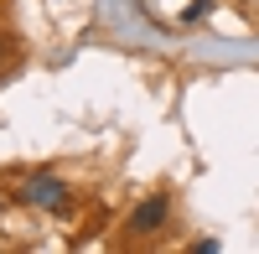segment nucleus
Listing matches in <instances>:
<instances>
[{
  "mask_svg": "<svg viewBox=\"0 0 259 254\" xmlns=\"http://www.w3.org/2000/svg\"><path fill=\"white\" fill-rule=\"evenodd\" d=\"M21 202L47 207V213H68L73 192H68V182H57V177H26V182H21Z\"/></svg>",
  "mask_w": 259,
  "mask_h": 254,
  "instance_id": "obj_1",
  "label": "nucleus"
},
{
  "mask_svg": "<svg viewBox=\"0 0 259 254\" xmlns=\"http://www.w3.org/2000/svg\"><path fill=\"white\" fill-rule=\"evenodd\" d=\"M166 213H171V197L166 192H150L135 213H130V223H124V234H156V228L166 223Z\"/></svg>",
  "mask_w": 259,
  "mask_h": 254,
  "instance_id": "obj_2",
  "label": "nucleus"
},
{
  "mask_svg": "<svg viewBox=\"0 0 259 254\" xmlns=\"http://www.w3.org/2000/svg\"><path fill=\"white\" fill-rule=\"evenodd\" d=\"M207 6H212V0H197V6H187V16H182V21H187V26H192V21H202V16H207Z\"/></svg>",
  "mask_w": 259,
  "mask_h": 254,
  "instance_id": "obj_3",
  "label": "nucleus"
}]
</instances>
